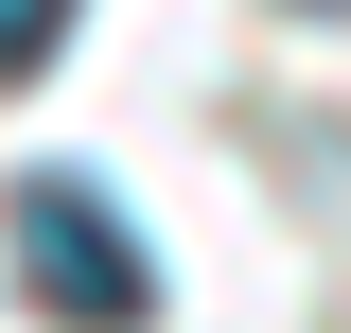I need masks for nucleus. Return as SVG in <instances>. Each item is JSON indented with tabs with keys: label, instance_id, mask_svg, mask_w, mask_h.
<instances>
[{
	"label": "nucleus",
	"instance_id": "1",
	"mask_svg": "<svg viewBox=\"0 0 351 333\" xmlns=\"http://www.w3.org/2000/svg\"><path fill=\"white\" fill-rule=\"evenodd\" d=\"M0 263H18V298H36L53 333H141L158 316V263H141V228L88 175H18L0 193Z\"/></svg>",
	"mask_w": 351,
	"mask_h": 333
},
{
	"label": "nucleus",
	"instance_id": "2",
	"mask_svg": "<svg viewBox=\"0 0 351 333\" xmlns=\"http://www.w3.org/2000/svg\"><path fill=\"white\" fill-rule=\"evenodd\" d=\"M53 36H71V0H0V71H36Z\"/></svg>",
	"mask_w": 351,
	"mask_h": 333
},
{
	"label": "nucleus",
	"instance_id": "3",
	"mask_svg": "<svg viewBox=\"0 0 351 333\" xmlns=\"http://www.w3.org/2000/svg\"><path fill=\"white\" fill-rule=\"evenodd\" d=\"M316 18H351V0H316Z\"/></svg>",
	"mask_w": 351,
	"mask_h": 333
}]
</instances>
